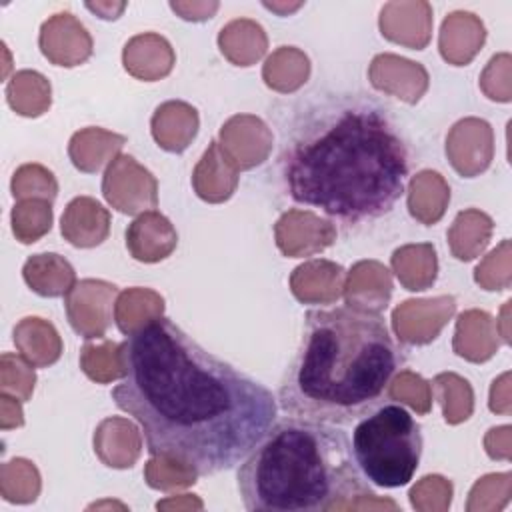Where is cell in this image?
Instances as JSON below:
<instances>
[{
    "label": "cell",
    "instance_id": "cell-1",
    "mask_svg": "<svg viewBox=\"0 0 512 512\" xmlns=\"http://www.w3.org/2000/svg\"><path fill=\"white\" fill-rule=\"evenodd\" d=\"M118 368L112 400L140 424L148 452L196 476L238 468L278 420V400L264 384L166 316L124 338Z\"/></svg>",
    "mask_w": 512,
    "mask_h": 512
},
{
    "label": "cell",
    "instance_id": "cell-2",
    "mask_svg": "<svg viewBox=\"0 0 512 512\" xmlns=\"http://www.w3.org/2000/svg\"><path fill=\"white\" fill-rule=\"evenodd\" d=\"M286 194L342 224L392 212L410 176V146L392 110L360 90H314L278 118Z\"/></svg>",
    "mask_w": 512,
    "mask_h": 512
},
{
    "label": "cell",
    "instance_id": "cell-3",
    "mask_svg": "<svg viewBox=\"0 0 512 512\" xmlns=\"http://www.w3.org/2000/svg\"><path fill=\"white\" fill-rule=\"evenodd\" d=\"M404 362L380 310L350 302L310 308L276 400L286 416L350 426L388 400Z\"/></svg>",
    "mask_w": 512,
    "mask_h": 512
},
{
    "label": "cell",
    "instance_id": "cell-4",
    "mask_svg": "<svg viewBox=\"0 0 512 512\" xmlns=\"http://www.w3.org/2000/svg\"><path fill=\"white\" fill-rule=\"evenodd\" d=\"M236 480L250 512H326L374 496L344 426L294 416L272 424L238 464Z\"/></svg>",
    "mask_w": 512,
    "mask_h": 512
},
{
    "label": "cell",
    "instance_id": "cell-5",
    "mask_svg": "<svg viewBox=\"0 0 512 512\" xmlns=\"http://www.w3.org/2000/svg\"><path fill=\"white\" fill-rule=\"evenodd\" d=\"M350 446L362 478L388 490L406 486L414 478L424 440L408 408L384 400L356 422Z\"/></svg>",
    "mask_w": 512,
    "mask_h": 512
}]
</instances>
